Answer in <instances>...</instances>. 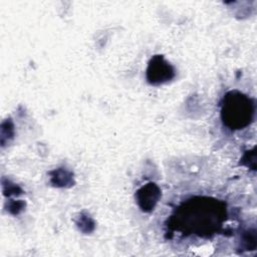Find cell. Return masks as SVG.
Instances as JSON below:
<instances>
[{"mask_svg":"<svg viewBox=\"0 0 257 257\" xmlns=\"http://www.w3.org/2000/svg\"><path fill=\"white\" fill-rule=\"evenodd\" d=\"M226 219L225 204L218 200L197 197L188 200L175 212L170 225L183 234L209 236Z\"/></svg>","mask_w":257,"mask_h":257,"instance_id":"obj_1","label":"cell"},{"mask_svg":"<svg viewBox=\"0 0 257 257\" xmlns=\"http://www.w3.org/2000/svg\"><path fill=\"white\" fill-rule=\"evenodd\" d=\"M255 114L254 100L238 90L228 91L221 104L223 124L232 131L242 130L249 125Z\"/></svg>","mask_w":257,"mask_h":257,"instance_id":"obj_2","label":"cell"},{"mask_svg":"<svg viewBox=\"0 0 257 257\" xmlns=\"http://www.w3.org/2000/svg\"><path fill=\"white\" fill-rule=\"evenodd\" d=\"M55 175L51 177V182L56 186H65L71 182V174L62 169L55 170L53 172Z\"/></svg>","mask_w":257,"mask_h":257,"instance_id":"obj_5","label":"cell"},{"mask_svg":"<svg viewBox=\"0 0 257 257\" xmlns=\"http://www.w3.org/2000/svg\"><path fill=\"white\" fill-rule=\"evenodd\" d=\"M161 198V190L155 183H148L136 193L138 205L144 212H152Z\"/></svg>","mask_w":257,"mask_h":257,"instance_id":"obj_4","label":"cell"},{"mask_svg":"<svg viewBox=\"0 0 257 257\" xmlns=\"http://www.w3.org/2000/svg\"><path fill=\"white\" fill-rule=\"evenodd\" d=\"M252 162V164L256 165V154H255V149L249 151V152H246V154L243 156L242 158V164L246 165L247 167L251 168V165L250 163Z\"/></svg>","mask_w":257,"mask_h":257,"instance_id":"obj_8","label":"cell"},{"mask_svg":"<svg viewBox=\"0 0 257 257\" xmlns=\"http://www.w3.org/2000/svg\"><path fill=\"white\" fill-rule=\"evenodd\" d=\"M146 76L149 83L159 85L173 79L175 69L163 55H154L149 61Z\"/></svg>","mask_w":257,"mask_h":257,"instance_id":"obj_3","label":"cell"},{"mask_svg":"<svg viewBox=\"0 0 257 257\" xmlns=\"http://www.w3.org/2000/svg\"><path fill=\"white\" fill-rule=\"evenodd\" d=\"M242 243L246 249L253 250L256 247V231L255 229H249L248 231L244 232Z\"/></svg>","mask_w":257,"mask_h":257,"instance_id":"obj_6","label":"cell"},{"mask_svg":"<svg viewBox=\"0 0 257 257\" xmlns=\"http://www.w3.org/2000/svg\"><path fill=\"white\" fill-rule=\"evenodd\" d=\"M77 226L83 232H90L94 227V223L89 217L81 216L79 218V222H77Z\"/></svg>","mask_w":257,"mask_h":257,"instance_id":"obj_7","label":"cell"}]
</instances>
